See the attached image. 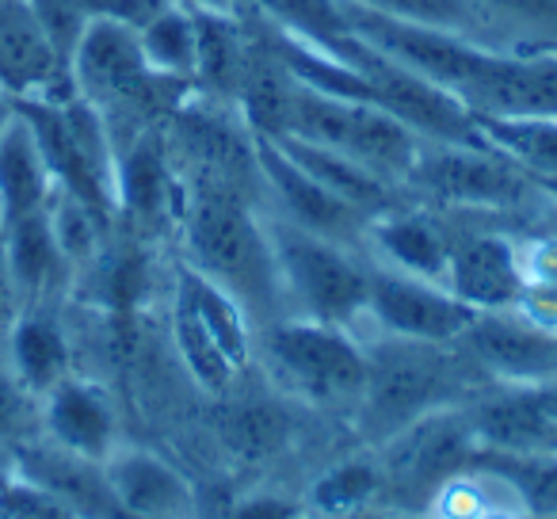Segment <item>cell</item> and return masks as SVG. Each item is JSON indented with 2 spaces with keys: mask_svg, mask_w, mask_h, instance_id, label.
Returning <instances> with one entry per match:
<instances>
[{
  "mask_svg": "<svg viewBox=\"0 0 557 519\" xmlns=\"http://www.w3.org/2000/svg\"><path fill=\"white\" fill-rule=\"evenodd\" d=\"M268 371L318 409H356L367 386V348L351 329L313 318H275L256 333Z\"/></svg>",
  "mask_w": 557,
  "mask_h": 519,
  "instance_id": "3",
  "label": "cell"
},
{
  "mask_svg": "<svg viewBox=\"0 0 557 519\" xmlns=\"http://www.w3.org/2000/svg\"><path fill=\"white\" fill-rule=\"evenodd\" d=\"M382 470L374 462H341L333 470H325L310 489V504L329 519H344L351 511H359L363 504H371L382 493Z\"/></svg>",
  "mask_w": 557,
  "mask_h": 519,
  "instance_id": "32",
  "label": "cell"
},
{
  "mask_svg": "<svg viewBox=\"0 0 557 519\" xmlns=\"http://www.w3.org/2000/svg\"><path fill=\"white\" fill-rule=\"evenodd\" d=\"M516 248L523 283H557V233H542V237H531Z\"/></svg>",
  "mask_w": 557,
  "mask_h": 519,
  "instance_id": "38",
  "label": "cell"
},
{
  "mask_svg": "<svg viewBox=\"0 0 557 519\" xmlns=\"http://www.w3.org/2000/svg\"><path fill=\"white\" fill-rule=\"evenodd\" d=\"M409 184L432 195V199L466 210L519 207L534 191L531 176L496 149L443 146V141H424L417 164H412Z\"/></svg>",
  "mask_w": 557,
  "mask_h": 519,
  "instance_id": "8",
  "label": "cell"
},
{
  "mask_svg": "<svg viewBox=\"0 0 557 519\" xmlns=\"http://www.w3.org/2000/svg\"><path fill=\"white\" fill-rule=\"evenodd\" d=\"M16 313H20V306H16V298H12V287H9V280H4V272H0V325L9 329Z\"/></svg>",
  "mask_w": 557,
  "mask_h": 519,
  "instance_id": "40",
  "label": "cell"
},
{
  "mask_svg": "<svg viewBox=\"0 0 557 519\" xmlns=\"http://www.w3.org/2000/svg\"><path fill=\"white\" fill-rule=\"evenodd\" d=\"M348 4L379 12V16L397 20V24L435 27V32L466 35V39L478 42H488L496 35L478 0H348Z\"/></svg>",
  "mask_w": 557,
  "mask_h": 519,
  "instance_id": "26",
  "label": "cell"
},
{
  "mask_svg": "<svg viewBox=\"0 0 557 519\" xmlns=\"http://www.w3.org/2000/svg\"><path fill=\"white\" fill-rule=\"evenodd\" d=\"M275 141L306 176H313L321 187H329L333 195H341L344 202H351L356 210L363 214L379 218L386 210H397V184L382 180L379 172L363 169L359 161L351 157L336 153L329 146H318V141H306V138H295V134H278Z\"/></svg>",
  "mask_w": 557,
  "mask_h": 519,
  "instance_id": "22",
  "label": "cell"
},
{
  "mask_svg": "<svg viewBox=\"0 0 557 519\" xmlns=\"http://www.w3.org/2000/svg\"><path fill=\"white\" fill-rule=\"evenodd\" d=\"M184 9H207V12H233L240 0H176Z\"/></svg>",
  "mask_w": 557,
  "mask_h": 519,
  "instance_id": "41",
  "label": "cell"
},
{
  "mask_svg": "<svg viewBox=\"0 0 557 519\" xmlns=\"http://www.w3.org/2000/svg\"><path fill=\"white\" fill-rule=\"evenodd\" d=\"M187 248H191L195 272L222 287L240 310L260 318V325L290 318L268 222L248 210L237 184L199 176L191 210H187Z\"/></svg>",
  "mask_w": 557,
  "mask_h": 519,
  "instance_id": "1",
  "label": "cell"
},
{
  "mask_svg": "<svg viewBox=\"0 0 557 519\" xmlns=\"http://www.w3.org/2000/svg\"><path fill=\"white\" fill-rule=\"evenodd\" d=\"M283 134L336 149V153L359 161L363 169L379 172L389 184H409L412 164L424 149V138L389 111L363 100L321 92V88H310L302 81H295Z\"/></svg>",
  "mask_w": 557,
  "mask_h": 519,
  "instance_id": "4",
  "label": "cell"
},
{
  "mask_svg": "<svg viewBox=\"0 0 557 519\" xmlns=\"http://www.w3.org/2000/svg\"><path fill=\"white\" fill-rule=\"evenodd\" d=\"M119 202L138 218H157L169 202V172L149 141H138L123 161H115V207Z\"/></svg>",
  "mask_w": 557,
  "mask_h": 519,
  "instance_id": "29",
  "label": "cell"
},
{
  "mask_svg": "<svg viewBox=\"0 0 557 519\" xmlns=\"http://www.w3.org/2000/svg\"><path fill=\"white\" fill-rule=\"evenodd\" d=\"M141 54L157 73L176 81L195 77V16L184 4H172L149 27L138 32Z\"/></svg>",
  "mask_w": 557,
  "mask_h": 519,
  "instance_id": "28",
  "label": "cell"
},
{
  "mask_svg": "<svg viewBox=\"0 0 557 519\" xmlns=\"http://www.w3.org/2000/svg\"><path fill=\"white\" fill-rule=\"evenodd\" d=\"M4 225L9 222H4V210H0V245H4Z\"/></svg>",
  "mask_w": 557,
  "mask_h": 519,
  "instance_id": "44",
  "label": "cell"
},
{
  "mask_svg": "<svg viewBox=\"0 0 557 519\" xmlns=\"http://www.w3.org/2000/svg\"><path fill=\"white\" fill-rule=\"evenodd\" d=\"M287 432L290 420L268 401H240L222 417V440L245 458L271 455L275 447H283Z\"/></svg>",
  "mask_w": 557,
  "mask_h": 519,
  "instance_id": "33",
  "label": "cell"
},
{
  "mask_svg": "<svg viewBox=\"0 0 557 519\" xmlns=\"http://www.w3.org/2000/svg\"><path fill=\"white\" fill-rule=\"evenodd\" d=\"M39 432L92 462H108L119 447V417L108 390L77 374L39 397Z\"/></svg>",
  "mask_w": 557,
  "mask_h": 519,
  "instance_id": "16",
  "label": "cell"
},
{
  "mask_svg": "<svg viewBox=\"0 0 557 519\" xmlns=\"http://www.w3.org/2000/svg\"><path fill=\"white\" fill-rule=\"evenodd\" d=\"M443 287L466 302L473 313L511 310L523 291L519 248L504 233L493 230H450L447 275Z\"/></svg>",
  "mask_w": 557,
  "mask_h": 519,
  "instance_id": "14",
  "label": "cell"
},
{
  "mask_svg": "<svg viewBox=\"0 0 557 519\" xmlns=\"http://www.w3.org/2000/svg\"><path fill=\"white\" fill-rule=\"evenodd\" d=\"M473 440L493 455H557V420L539 409L531 390L504 386L466 412Z\"/></svg>",
  "mask_w": 557,
  "mask_h": 519,
  "instance_id": "20",
  "label": "cell"
},
{
  "mask_svg": "<svg viewBox=\"0 0 557 519\" xmlns=\"http://www.w3.org/2000/svg\"><path fill=\"white\" fill-rule=\"evenodd\" d=\"M260 20H268L275 32L306 42V47L333 50L348 35L341 0H245Z\"/></svg>",
  "mask_w": 557,
  "mask_h": 519,
  "instance_id": "27",
  "label": "cell"
},
{
  "mask_svg": "<svg viewBox=\"0 0 557 519\" xmlns=\"http://www.w3.org/2000/svg\"><path fill=\"white\" fill-rule=\"evenodd\" d=\"M455 344H420L397 336H374L367 344V386L356 405V420L367 440L386 443L412 420L447 409L462 386Z\"/></svg>",
  "mask_w": 557,
  "mask_h": 519,
  "instance_id": "2",
  "label": "cell"
},
{
  "mask_svg": "<svg viewBox=\"0 0 557 519\" xmlns=\"http://www.w3.org/2000/svg\"><path fill=\"white\" fill-rule=\"evenodd\" d=\"M195 16V77L207 92L237 100L240 77L248 65V35L230 12L191 9Z\"/></svg>",
  "mask_w": 557,
  "mask_h": 519,
  "instance_id": "24",
  "label": "cell"
},
{
  "mask_svg": "<svg viewBox=\"0 0 557 519\" xmlns=\"http://www.w3.org/2000/svg\"><path fill=\"white\" fill-rule=\"evenodd\" d=\"M9 478H12V473H9V470H4V466H0V489L9 485Z\"/></svg>",
  "mask_w": 557,
  "mask_h": 519,
  "instance_id": "43",
  "label": "cell"
},
{
  "mask_svg": "<svg viewBox=\"0 0 557 519\" xmlns=\"http://www.w3.org/2000/svg\"><path fill=\"white\" fill-rule=\"evenodd\" d=\"M176 344H180V356H184L187 371L195 374L199 386L222 394V390L233 382L237 367L225 359V351L218 348V341L207 333V325L199 321V313H195V306L187 302L184 291H176Z\"/></svg>",
  "mask_w": 557,
  "mask_h": 519,
  "instance_id": "30",
  "label": "cell"
},
{
  "mask_svg": "<svg viewBox=\"0 0 557 519\" xmlns=\"http://www.w3.org/2000/svg\"><path fill=\"white\" fill-rule=\"evenodd\" d=\"M478 313L458 302L443 283L417 280L394 268L371 264V295H367V321H374L379 336L420 344H458Z\"/></svg>",
  "mask_w": 557,
  "mask_h": 519,
  "instance_id": "9",
  "label": "cell"
},
{
  "mask_svg": "<svg viewBox=\"0 0 557 519\" xmlns=\"http://www.w3.org/2000/svg\"><path fill=\"white\" fill-rule=\"evenodd\" d=\"M485 134V141L500 157L527 172L534 184L557 180V115H519V119H493L473 115Z\"/></svg>",
  "mask_w": 557,
  "mask_h": 519,
  "instance_id": "25",
  "label": "cell"
},
{
  "mask_svg": "<svg viewBox=\"0 0 557 519\" xmlns=\"http://www.w3.org/2000/svg\"><path fill=\"white\" fill-rule=\"evenodd\" d=\"M458 348L485 379L500 386L534 390L557 382V336L534 329L516 310L478 313L458 336Z\"/></svg>",
  "mask_w": 557,
  "mask_h": 519,
  "instance_id": "11",
  "label": "cell"
},
{
  "mask_svg": "<svg viewBox=\"0 0 557 519\" xmlns=\"http://www.w3.org/2000/svg\"><path fill=\"white\" fill-rule=\"evenodd\" d=\"M481 466L504 473L516 485L523 511L531 519H557V455H493Z\"/></svg>",
  "mask_w": 557,
  "mask_h": 519,
  "instance_id": "31",
  "label": "cell"
},
{
  "mask_svg": "<svg viewBox=\"0 0 557 519\" xmlns=\"http://www.w3.org/2000/svg\"><path fill=\"white\" fill-rule=\"evenodd\" d=\"M256 149V169L268 187V195L278 202V218H287L298 230H310L318 237L341 240L348 248H359L367 237L371 214L356 210L351 202H344L341 195H333L329 187H321L313 176H306L283 149L263 134H252Z\"/></svg>",
  "mask_w": 557,
  "mask_h": 519,
  "instance_id": "10",
  "label": "cell"
},
{
  "mask_svg": "<svg viewBox=\"0 0 557 519\" xmlns=\"http://www.w3.org/2000/svg\"><path fill=\"white\" fill-rule=\"evenodd\" d=\"M230 519H298L295 504L275 501V496H256V501H245Z\"/></svg>",
  "mask_w": 557,
  "mask_h": 519,
  "instance_id": "39",
  "label": "cell"
},
{
  "mask_svg": "<svg viewBox=\"0 0 557 519\" xmlns=\"http://www.w3.org/2000/svg\"><path fill=\"white\" fill-rule=\"evenodd\" d=\"M119 508L134 519H199L195 489L172 462L141 447L119 443L103 462Z\"/></svg>",
  "mask_w": 557,
  "mask_h": 519,
  "instance_id": "17",
  "label": "cell"
},
{
  "mask_svg": "<svg viewBox=\"0 0 557 519\" xmlns=\"http://www.w3.org/2000/svg\"><path fill=\"white\" fill-rule=\"evenodd\" d=\"M0 92L12 100L73 96L70 62L58 54L27 0H0Z\"/></svg>",
  "mask_w": 557,
  "mask_h": 519,
  "instance_id": "13",
  "label": "cell"
},
{
  "mask_svg": "<svg viewBox=\"0 0 557 519\" xmlns=\"http://www.w3.org/2000/svg\"><path fill=\"white\" fill-rule=\"evenodd\" d=\"M478 440H473V428L466 420V412L435 409L428 417L412 420L409 428H401L397 435L386 440V455H382V481L405 489H424L432 496V489L440 481H447L450 473L466 470L478 455Z\"/></svg>",
  "mask_w": 557,
  "mask_h": 519,
  "instance_id": "12",
  "label": "cell"
},
{
  "mask_svg": "<svg viewBox=\"0 0 557 519\" xmlns=\"http://www.w3.org/2000/svg\"><path fill=\"white\" fill-rule=\"evenodd\" d=\"M268 237L295 318H313L341 329H356L367 318L371 264L359 260V248L298 230L287 218H271Z\"/></svg>",
  "mask_w": 557,
  "mask_h": 519,
  "instance_id": "5",
  "label": "cell"
},
{
  "mask_svg": "<svg viewBox=\"0 0 557 519\" xmlns=\"http://www.w3.org/2000/svg\"><path fill=\"white\" fill-rule=\"evenodd\" d=\"M88 20H108V24H123L131 32L149 27L164 9H172L176 0H81Z\"/></svg>",
  "mask_w": 557,
  "mask_h": 519,
  "instance_id": "36",
  "label": "cell"
},
{
  "mask_svg": "<svg viewBox=\"0 0 557 519\" xmlns=\"http://www.w3.org/2000/svg\"><path fill=\"white\" fill-rule=\"evenodd\" d=\"M511 310L523 321H531L534 329L557 336V283H523Z\"/></svg>",
  "mask_w": 557,
  "mask_h": 519,
  "instance_id": "37",
  "label": "cell"
},
{
  "mask_svg": "<svg viewBox=\"0 0 557 519\" xmlns=\"http://www.w3.org/2000/svg\"><path fill=\"white\" fill-rule=\"evenodd\" d=\"M32 435H39V397L12 374L4 359L0 363V450L12 455Z\"/></svg>",
  "mask_w": 557,
  "mask_h": 519,
  "instance_id": "35",
  "label": "cell"
},
{
  "mask_svg": "<svg viewBox=\"0 0 557 519\" xmlns=\"http://www.w3.org/2000/svg\"><path fill=\"white\" fill-rule=\"evenodd\" d=\"M12 119H16V100L0 92V131H4V126H9Z\"/></svg>",
  "mask_w": 557,
  "mask_h": 519,
  "instance_id": "42",
  "label": "cell"
},
{
  "mask_svg": "<svg viewBox=\"0 0 557 519\" xmlns=\"http://www.w3.org/2000/svg\"><path fill=\"white\" fill-rule=\"evenodd\" d=\"M496 35L557 47V0H478Z\"/></svg>",
  "mask_w": 557,
  "mask_h": 519,
  "instance_id": "34",
  "label": "cell"
},
{
  "mask_svg": "<svg viewBox=\"0 0 557 519\" xmlns=\"http://www.w3.org/2000/svg\"><path fill=\"white\" fill-rule=\"evenodd\" d=\"M363 245L371 252V264L394 268V272L432 283H443V275H447L450 230H443L428 214H412V210L401 207L386 210V214L371 218Z\"/></svg>",
  "mask_w": 557,
  "mask_h": 519,
  "instance_id": "19",
  "label": "cell"
},
{
  "mask_svg": "<svg viewBox=\"0 0 557 519\" xmlns=\"http://www.w3.org/2000/svg\"><path fill=\"white\" fill-rule=\"evenodd\" d=\"M54 187L58 184L47 169V157H42L27 119L16 111V119L0 131V210H4V222L47 210Z\"/></svg>",
  "mask_w": 557,
  "mask_h": 519,
  "instance_id": "23",
  "label": "cell"
},
{
  "mask_svg": "<svg viewBox=\"0 0 557 519\" xmlns=\"http://www.w3.org/2000/svg\"><path fill=\"white\" fill-rule=\"evenodd\" d=\"M0 272L9 280L20 310L47 306V298H54V291H62L73 280V268L62 256V248H58L47 210H35V214L4 225Z\"/></svg>",
  "mask_w": 557,
  "mask_h": 519,
  "instance_id": "18",
  "label": "cell"
},
{
  "mask_svg": "<svg viewBox=\"0 0 557 519\" xmlns=\"http://www.w3.org/2000/svg\"><path fill=\"white\" fill-rule=\"evenodd\" d=\"M9 473L16 481H27L39 493L62 501L65 508H73L81 519H115L123 516L115 493L108 485V473L103 462H92L85 455H73V450L58 447L47 435H32L12 450Z\"/></svg>",
  "mask_w": 557,
  "mask_h": 519,
  "instance_id": "15",
  "label": "cell"
},
{
  "mask_svg": "<svg viewBox=\"0 0 557 519\" xmlns=\"http://www.w3.org/2000/svg\"><path fill=\"white\" fill-rule=\"evenodd\" d=\"M16 111L32 126L54 184L108 218L115 210V149L103 111L77 92L65 100H20Z\"/></svg>",
  "mask_w": 557,
  "mask_h": 519,
  "instance_id": "6",
  "label": "cell"
},
{
  "mask_svg": "<svg viewBox=\"0 0 557 519\" xmlns=\"http://www.w3.org/2000/svg\"><path fill=\"white\" fill-rule=\"evenodd\" d=\"M4 359L35 397L50 394L58 382L73 374L65 329L47 306H27L12 318V325L4 329Z\"/></svg>",
  "mask_w": 557,
  "mask_h": 519,
  "instance_id": "21",
  "label": "cell"
},
{
  "mask_svg": "<svg viewBox=\"0 0 557 519\" xmlns=\"http://www.w3.org/2000/svg\"><path fill=\"white\" fill-rule=\"evenodd\" d=\"M70 77L77 96H85L100 111L164 108L172 88L187 85V81L164 77L146 62L138 32L123 24H108V20H88L70 54Z\"/></svg>",
  "mask_w": 557,
  "mask_h": 519,
  "instance_id": "7",
  "label": "cell"
}]
</instances>
